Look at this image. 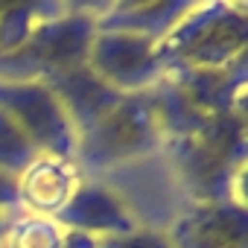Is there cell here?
<instances>
[{
	"instance_id": "8",
	"label": "cell",
	"mask_w": 248,
	"mask_h": 248,
	"mask_svg": "<svg viewBox=\"0 0 248 248\" xmlns=\"http://www.w3.org/2000/svg\"><path fill=\"white\" fill-rule=\"evenodd\" d=\"M56 219L67 231H79L96 239L120 236L143 225L132 202L108 178H82L79 190L73 193V199Z\"/></svg>"
},
{
	"instance_id": "15",
	"label": "cell",
	"mask_w": 248,
	"mask_h": 248,
	"mask_svg": "<svg viewBox=\"0 0 248 248\" xmlns=\"http://www.w3.org/2000/svg\"><path fill=\"white\" fill-rule=\"evenodd\" d=\"M96 248H172L164 228L155 225H140L129 233H120V236H105L99 239Z\"/></svg>"
},
{
	"instance_id": "5",
	"label": "cell",
	"mask_w": 248,
	"mask_h": 248,
	"mask_svg": "<svg viewBox=\"0 0 248 248\" xmlns=\"http://www.w3.org/2000/svg\"><path fill=\"white\" fill-rule=\"evenodd\" d=\"M96 12L99 6H70L64 15L47 21L18 56L0 62V67L24 70L18 79H44L70 67H82L96 35Z\"/></svg>"
},
{
	"instance_id": "6",
	"label": "cell",
	"mask_w": 248,
	"mask_h": 248,
	"mask_svg": "<svg viewBox=\"0 0 248 248\" xmlns=\"http://www.w3.org/2000/svg\"><path fill=\"white\" fill-rule=\"evenodd\" d=\"M85 67L120 96L149 93L164 79L155 38L135 35V32L96 30Z\"/></svg>"
},
{
	"instance_id": "13",
	"label": "cell",
	"mask_w": 248,
	"mask_h": 248,
	"mask_svg": "<svg viewBox=\"0 0 248 248\" xmlns=\"http://www.w3.org/2000/svg\"><path fill=\"white\" fill-rule=\"evenodd\" d=\"M67 228L53 216L12 210L0 248H64Z\"/></svg>"
},
{
	"instance_id": "9",
	"label": "cell",
	"mask_w": 248,
	"mask_h": 248,
	"mask_svg": "<svg viewBox=\"0 0 248 248\" xmlns=\"http://www.w3.org/2000/svg\"><path fill=\"white\" fill-rule=\"evenodd\" d=\"M82 172L76 161L38 155L18 178H15V207L35 216H59L73 193L82 184Z\"/></svg>"
},
{
	"instance_id": "2",
	"label": "cell",
	"mask_w": 248,
	"mask_h": 248,
	"mask_svg": "<svg viewBox=\"0 0 248 248\" xmlns=\"http://www.w3.org/2000/svg\"><path fill=\"white\" fill-rule=\"evenodd\" d=\"M164 76L228 70L248 59L245 3H190V9L155 41Z\"/></svg>"
},
{
	"instance_id": "1",
	"label": "cell",
	"mask_w": 248,
	"mask_h": 248,
	"mask_svg": "<svg viewBox=\"0 0 248 248\" xmlns=\"http://www.w3.org/2000/svg\"><path fill=\"white\" fill-rule=\"evenodd\" d=\"M245 117L213 114L178 140L164 143L175 178L187 187L190 202H233L245 204Z\"/></svg>"
},
{
	"instance_id": "3",
	"label": "cell",
	"mask_w": 248,
	"mask_h": 248,
	"mask_svg": "<svg viewBox=\"0 0 248 248\" xmlns=\"http://www.w3.org/2000/svg\"><path fill=\"white\" fill-rule=\"evenodd\" d=\"M164 149V132L152 93L123 96L99 123L79 135L76 167L85 178H105L114 170L140 164Z\"/></svg>"
},
{
	"instance_id": "10",
	"label": "cell",
	"mask_w": 248,
	"mask_h": 248,
	"mask_svg": "<svg viewBox=\"0 0 248 248\" xmlns=\"http://www.w3.org/2000/svg\"><path fill=\"white\" fill-rule=\"evenodd\" d=\"M41 82H47V88L59 96L62 108L67 111V117H70V123L76 126L79 135H85L93 123H99L123 99L108 85H102L85 64L53 73V76H44Z\"/></svg>"
},
{
	"instance_id": "17",
	"label": "cell",
	"mask_w": 248,
	"mask_h": 248,
	"mask_svg": "<svg viewBox=\"0 0 248 248\" xmlns=\"http://www.w3.org/2000/svg\"><path fill=\"white\" fill-rule=\"evenodd\" d=\"M0 207H15V181L0 175Z\"/></svg>"
},
{
	"instance_id": "12",
	"label": "cell",
	"mask_w": 248,
	"mask_h": 248,
	"mask_svg": "<svg viewBox=\"0 0 248 248\" xmlns=\"http://www.w3.org/2000/svg\"><path fill=\"white\" fill-rule=\"evenodd\" d=\"M70 3H56V0H30V3H0V62H9L18 56L30 38L53 18L64 15Z\"/></svg>"
},
{
	"instance_id": "14",
	"label": "cell",
	"mask_w": 248,
	"mask_h": 248,
	"mask_svg": "<svg viewBox=\"0 0 248 248\" xmlns=\"http://www.w3.org/2000/svg\"><path fill=\"white\" fill-rule=\"evenodd\" d=\"M35 158L38 149L30 143V138L18 129V123L6 111H0V175L15 181Z\"/></svg>"
},
{
	"instance_id": "7",
	"label": "cell",
	"mask_w": 248,
	"mask_h": 248,
	"mask_svg": "<svg viewBox=\"0 0 248 248\" xmlns=\"http://www.w3.org/2000/svg\"><path fill=\"white\" fill-rule=\"evenodd\" d=\"M164 233L172 248H248V210L233 202H190Z\"/></svg>"
},
{
	"instance_id": "16",
	"label": "cell",
	"mask_w": 248,
	"mask_h": 248,
	"mask_svg": "<svg viewBox=\"0 0 248 248\" xmlns=\"http://www.w3.org/2000/svg\"><path fill=\"white\" fill-rule=\"evenodd\" d=\"M96 245H99L96 236H88V233H79V231H67L64 248H96Z\"/></svg>"
},
{
	"instance_id": "4",
	"label": "cell",
	"mask_w": 248,
	"mask_h": 248,
	"mask_svg": "<svg viewBox=\"0 0 248 248\" xmlns=\"http://www.w3.org/2000/svg\"><path fill=\"white\" fill-rule=\"evenodd\" d=\"M0 111H6L18 123L38 155H56L67 161L76 158L79 132L47 82L0 76Z\"/></svg>"
},
{
	"instance_id": "18",
	"label": "cell",
	"mask_w": 248,
	"mask_h": 248,
	"mask_svg": "<svg viewBox=\"0 0 248 248\" xmlns=\"http://www.w3.org/2000/svg\"><path fill=\"white\" fill-rule=\"evenodd\" d=\"M12 210H18V207H0V245H3V231H6V222H9Z\"/></svg>"
},
{
	"instance_id": "11",
	"label": "cell",
	"mask_w": 248,
	"mask_h": 248,
	"mask_svg": "<svg viewBox=\"0 0 248 248\" xmlns=\"http://www.w3.org/2000/svg\"><path fill=\"white\" fill-rule=\"evenodd\" d=\"M190 3L193 0H117L99 6L96 30L135 32L158 41L190 9Z\"/></svg>"
}]
</instances>
